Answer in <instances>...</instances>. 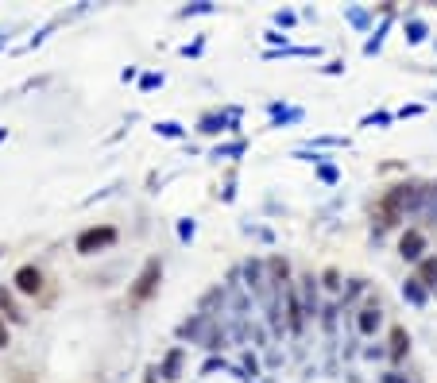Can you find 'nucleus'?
I'll use <instances>...</instances> for the list:
<instances>
[{"label": "nucleus", "instance_id": "obj_6", "mask_svg": "<svg viewBox=\"0 0 437 383\" xmlns=\"http://www.w3.org/2000/svg\"><path fill=\"white\" fill-rule=\"evenodd\" d=\"M302 310H306V322H317L321 317V302H317V279L313 275H302Z\"/></svg>", "mask_w": 437, "mask_h": 383}, {"label": "nucleus", "instance_id": "obj_5", "mask_svg": "<svg viewBox=\"0 0 437 383\" xmlns=\"http://www.w3.org/2000/svg\"><path fill=\"white\" fill-rule=\"evenodd\" d=\"M236 117H240V112L236 109H228V112H209V117H202V132H209V136H217V132H233L236 128Z\"/></svg>", "mask_w": 437, "mask_h": 383}, {"label": "nucleus", "instance_id": "obj_3", "mask_svg": "<svg viewBox=\"0 0 437 383\" xmlns=\"http://www.w3.org/2000/svg\"><path fill=\"white\" fill-rule=\"evenodd\" d=\"M399 256L407 259V264H422V259H426V236H422V229H407V232H402Z\"/></svg>", "mask_w": 437, "mask_h": 383}, {"label": "nucleus", "instance_id": "obj_22", "mask_svg": "<svg viewBox=\"0 0 437 383\" xmlns=\"http://www.w3.org/2000/svg\"><path fill=\"white\" fill-rule=\"evenodd\" d=\"M0 306H4V314H8V317H16V322H20V317H23V314H20V310H16V306H12V298H8V295H4V290H0Z\"/></svg>", "mask_w": 437, "mask_h": 383}, {"label": "nucleus", "instance_id": "obj_17", "mask_svg": "<svg viewBox=\"0 0 437 383\" xmlns=\"http://www.w3.org/2000/svg\"><path fill=\"white\" fill-rule=\"evenodd\" d=\"M387 28H391V20H383V28H379L375 35L364 43V54H379V47H383V31H387Z\"/></svg>", "mask_w": 437, "mask_h": 383}, {"label": "nucleus", "instance_id": "obj_2", "mask_svg": "<svg viewBox=\"0 0 437 383\" xmlns=\"http://www.w3.org/2000/svg\"><path fill=\"white\" fill-rule=\"evenodd\" d=\"M159 279H163V264H159V259H147L128 298H132V302H147V298H151V290L159 287Z\"/></svg>", "mask_w": 437, "mask_h": 383}, {"label": "nucleus", "instance_id": "obj_27", "mask_svg": "<svg viewBox=\"0 0 437 383\" xmlns=\"http://www.w3.org/2000/svg\"><path fill=\"white\" fill-rule=\"evenodd\" d=\"M317 175H321V182H337V167H325V163H321Z\"/></svg>", "mask_w": 437, "mask_h": 383}, {"label": "nucleus", "instance_id": "obj_28", "mask_svg": "<svg viewBox=\"0 0 437 383\" xmlns=\"http://www.w3.org/2000/svg\"><path fill=\"white\" fill-rule=\"evenodd\" d=\"M294 20H298L294 12H275V23H279V28H291Z\"/></svg>", "mask_w": 437, "mask_h": 383}, {"label": "nucleus", "instance_id": "obj_1", "mask_svg": "<svg viewBox=\"0 0 437 383\" xmlns=\"http://www.w3.org/2000/svg\"><path fill=\"white\" fill-rule=\"evenodd\" d=\"M112 244H117V229H112V225H101V229H86V232H78L74 248H78V256H97V252L112 248Z\"/></svg>", "mask_w": 437, "mask_h": 383}, {"label": "nucleus", "instance_id": "obj_12", "mask_svg": "<svg viewBox=\"0 0 437 383\" xmlns=\"http://www.w3.org/2000/svg\"><path fill=\"white\" fill-rule=\"evenodd\" d=\"M414 279L422 283L426 290H430V287H437V259H433V256H430V259H422V264H418V275H414Z\"/></svg>", "mask_w": 437, "mask_h": 383}, {"label": "nucleus", "instance_id": "obj_35", "mask_svg": "<svg viewBox=\"0 0 437 383\" xmlns=\"http://www.w3.org/2000/svg\"><path fill=\"white\" fill-rule=\"evenodd\" d=\"M8 345V329H4V322H0V348Z\"/></svg>", "mask_w": 437, "mask_h": 383}, {"label": "nucleus", "instance_id": "obj_21", "mask_svg": "<svg viewBox=\"0 0 437 383\" xmlns=\"http://www.w3.org/2000/svg\"><path fill=\"white\" fill-rule=\"evenodd\" d=\"M194 232H197V225L190 221V217H186V221H178V240H194Z\"/></svg>", "mask_w": 437, "mask_h": 383}, {"label": "nucleus", "instance_id": "obj_8", "mask_svg": "<svg viewBox=\"0 0 437 383\" xmlns=\"http://www.w3.org/2000/svg\"><path fill=\"white\" fill-rule=\"evenodd\" d=\"M379 325H383V310H379V306H364L356 314V333H364V337H372Z\"/></svg>", "mask_w": 437, "mask_h": 383}, {"label": "nucleus", "instance_id": "obj_13", "mask_svg": "<svg viewBox=\"0 0 437 383\" xmlns=\"http://www.w3.org/2000/svg\"><path fill=\"white\" fill-rule=\"evenodd\" d=\"M155 132H159L163 140H186V128L178 124V120H159V124H155Z\"/></svg>", "mask_w": 437, "mask_h": 383}, {"label": "nucleus", "instance_id": "obj_11", "mask_svg": "<svg viewBox=\"0 0 437 383\" xmlns=\"http://www.w3.org/2000/svg\"><path fill=\"white\" fill-rule=\"evenodd\" d=\"M402 298H407L410 306H426V302H430V290H426L418 279H407V283H402Z\"/></svg>", "mask_w": 437, "mask_h": 383}, {"label": "nucleus", "instance_id": "obj_33", "mask_svg": "<svg viewBox=\"0 0 437 383\" xmlns=\"http://www.w3.org/2000/svg\"><path fill=\"white\" fill-rule=\"evenodd\" d=\"M360 290H364V279H352V287H349V295H344V298H356Z\"/></svg>", "mask_w": 437, "mask_h": 383}, {"label": "nucleus", "instance_id": "obj_19", "mask_svg": "<svg viewBox=\"0 0 437 383\" xmlns=\"http://www.w3.org/2000/svg\"><path fill=\"white\" fill-rule=\"evenodd\" d=\"M337 314H341V306H329V310H321V325H325L329 333L337 329Z\"/></svg>", "mask_w": 437, "mask_h": 383}, {"label": "nucleus", "instance_id": "obj_14", "mask_svg": "<svg viewBox=\"0 0 437 383\" xmlns=\"http://www.w3.org/2000/svg\"><path fill=\"white\" fill-rule=\"evenodd\" d=\"M426 35H430V28H426L418 16H410V20H407V43H422Z\"/></svg>", "mask_w": 437, "mask_h": 383}, {"label": "nucleus", "instance_id": "obj_7", "mask_svg": "<svg viewBox=\"0 0 437 383\" xmlns=\"http://www.w3.org/2000/svg\"><path fill=\"white\" fill-rule=\"evenodd\" d=\"M16 290H20V295H39V290H43V271L23 264L20 271H16Z\"/></svg>", "mask_w": 437, "mask_h": 383}, {"label": "nucleus", "instance_id": "obj_25", "mask_svg": "<svg viewBox=\"0 0 437 383\" xmlns=\"http://www.w3.org/2000/svg\"><path fill=\"white\" fill-rule=\"evenodd\" d=\"M139 86H144V89H155V86H163V74H144V78H139Z\"/></svg>", "mask_w": 437, "mask_h": 383}, {"label": "nucleus", "instance_id": "obj_18", "mask_svg": "<svg viewBox=\"0 0 437 383\" xmlns=\"http://www.w3.org/2000/svg\"><path fill=\"white\" fill-rule=\"evenodd\" d=\"M228 155H244V140H236V143H225V148H217V151H213V159H228Z\"/></svg>", "mask_w": 437, "mask_h": 383}, {"label": "nucleus", "instance_id": "obj_29", "mask_svg": "<svg viewBox=\"0 0 437 383\" xmlns=\"http://www.w3.org/2000/svg\"><path fill=\"white\" fill-rule=\"evenodd\" d=\"M244 372H248V376H260V360H255V356L248 353L244 356Z\"/></svg>", "mask_w": 437, "mask_h": 383}, {"label": "nucleus", "instance_id": "obj_31", "mask_svg": "<svg viewBox=\"0 0 437 383\" xmlns=\"http://www.w3.org/2000/svg\"><path fill=\"white\" fill-rule=\"evenodd\" d=\"M426 201H430V217L437 221V186H433V190H426Z\"/></svg>", "mask_w": 437, "mask_h": 383}, {"label": "nucleus", "instance_id": "obj_32", "mask_svg": "<svg viewBox=\"0 0 437 383\" xmlns=\"http://www.w3.org/2000/svg\"><path fill=\"white\" fill-rule=\"evenodd\" d=\"M418 112H422V105H402L399 117H418Z\"/></svg>", "mask_w": 437, "mask_h": 383}, {"label": "nucleus", "instance_id": "obj_24", "mask_svg": "<svg viewBox=\"0 0 437 383\" xmlns=\"http://www.w3.org/2000/svg\"><path fill=\"white\" fill-rule=\"evenodd\" d=\"M321 279H325V287H329V290H341V283H337V279H341V275H337L333 267H329V271L321 275Z\"/></svg>", "mask_w": 437, "mask_h": 383}, {"label": "nucleus", "instance_id": "obj_30", "mask_svg": "<svg viewBox=\"0 0 437 383\" xmlns=\"http://www.w3.org/2000/svg\"><path fill=\"white\" fill-rule=\"evenodd\" d=\"M379 383H410V379L399 376V372H383V376H379Z\"/></svg>", "mask_w": 437, "mask_h": 383}, {"label": "nucleus", "instance_id": "obj_36", "mask_svg": "<svg viewBox=\"0 0 437 383\" xmlns=\"http://www.w3.org/2000/svg\"><path fill=\"white\" fill-rule=\"evenodd\" d=\"M4 136H8V132H4V128H0V140H4Z\"/></svg>", "mask_w": 437, "mask_h": 383}, {"label": "nucleus", "instance_id": "obj_15", "mask_svg": "<svg viewBox=\"0 0 437 383\" xmlns=\"http://www.w3.org/2000/svg\"><path fill=\"white\" fill-rule=\"evenodd\" d=\"M202 345L209 348V353H217V348H225V345H228V333H225V329H209V333L202 337Z\"/></svg>", "mask_w": 437, "mask_h": 383}, {"label": "nucleus", "instance_id": "obj_4", "mask_svg": "<svg viewBox=\"0 0 437 383\" xmlns=\"http://www.w3.org/2000/svg\"><path fill=\"white\" fill-rule=\"evenodd\" d=\"M283 302H286V329L298 337L302 329H306V310H302V298H298V290L294 287H286L283 290Z\"/></svg>", "mask_w": 437, "mask_h": 383}, {"label": "nucleus", "instance_id": "obj_16", "mask_svg": "<svg viewBox=\"0 0 437 383\" xmlns=\"http://www.w3.org/2000/svg\"><path fill=\"white\" fill-rule=\"evenodd\" d=\"M407 348H410V333L407 329H395L391 333V356H407Z\"/></svg>", "mask_w": 437, "mask_h": 383}, {"label": "nucleus", "instance_id": "obj_20", "mask_svg": "<svg viewBox=\"0 0 437 383\" xmlns=\"http://www.w3.org/2000/svg\"><path fill=\"white\" fill-rule=\"evenodd\" d=\"M344 16H349V20H352V23H356V28H360V31H364V28H368V12H364V8H349V12H344Z\"/></svg>", "mask_w": 437, "mask_h": 383}, {"label": "nucleus", "instance_id": "obj_34", "mask_svg": "<svg viewBox=\"0 0 437 383\" xmlns=\"http://www.w3.org/2000/svg\"><path fill=\"white\" fill-rule=\"evenodd\" d=\"M267 43H275V47L283 43V47H286V35H279V31H267Z\"/></svg>", "mask_w": 437, "mask_h": 383}, {"label": "nucleus", "instance_id": "obj_10", "mask_svg": "<svg viewBox=\"0 0 437 383\" xmlns=\"http://www.w3.org/2000/svg\"><path fill=\"white\" fill-rule=\"evenodd\" d=\"M182 360H186V348H170L167 360H163V379L167 383L182 379Z\"/></svg>", "mask_w": 437, "mask_h": 383}, {"label": "nucleus", "instance_id": "obj_23", "mask_svg": "<svg viewBox=\"0 0 437 383\" xmlns=\"http://www.w3.org/2000/svg\"><path fill=\"white\" fill-rule=\"evenodd\" d=\"M202 12H213V4H209V0H202V4H190V8H182V16H202Z\"/></svg>", "mask_w": 437, "mask_h": 383}, {"label": "nucleus", "instance_id": "obj_26", "mask_svg": "<svg viewBox=\"0 0 437 383\" xmlns=\"http://www.w3.org/2000/svg\"><path fill=\"white\" fill-rule=\"evenodd\" d=\"M391 112H375V117H364V124H391Z\"/></svg>", "mask_w": 437, "mask_h": 383}, {"label": "nucleus", "instance_id": "obj_9", "mask_svg": "<svg viewBox=\"0 0 437 383\" xmlns=\"http://www.w3.org/2000/svg\"><path fill=\"white\" fill-rule=\"evenodd\" d=\"M263 259H248V264H244V287L252 290V298H260L263 295Z\"/></svg>", "mask_w": 437, "mask_h": 383}]
</instances>
